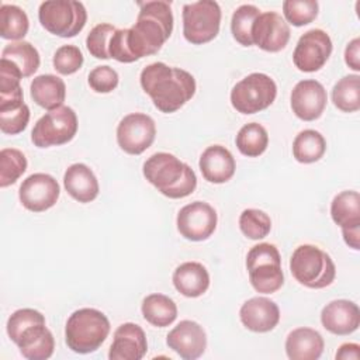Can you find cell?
Returning a JSON list of instances; mask_svg holds the SVG:
<instances>
[{"label": "cell", "mask_w": 360, "mask_h": 360, "mask_svg": "<svg viewBox=\"0 0 360 360\" xmlns=\"http://www.w3.org/2000/svg\"><path fill=\"white\" fill-rule=\"evenodd\" d=\"M139 82L143 91L152 98L153 105L165 114L180 110L193 98L197 89L191 73L165 62H153L143 68Z\"/></svg>", "instance_id": "cell-1"}, {"label": "cell", "mask_w": 360, "mask_h": 360, "mask_svg": "<svg viewBox=\"0 0 360 360\" xmlns=\"http://www.w3.org/2000/svg\"><path fill=\"white\" fill-rule=\"evenodd\" d=\"M135 24L127 31V44L135 60L155 55L170 38L173 13L169 1L153 0L139 3Z\"/></svg>", "instance_id": "cell-2"}, {"label": "cell", "mask_w": 360, "mask_h": 360, "mask_svg": "<svg viewBox=\"0 0 360 360\" xmlns=\"http://www.w3.org/2000/svg\"><path fill=\"white\" fill-rule=\"evenodd\" d=\"M142 173L160 194L169 198H184L197 187L194 170L167 152L149 156L142 166Z\"/></svg>", "instance_id": "cell-3"}, {"label": "cell", "mask_w": 360, "mask_h": 360, "mask_svg": "<svg viewBox=\"0 0 360 360\" xmlns=\"http://www.w3.org/2000/svg\"><path fill=\"white\" fill-rule=\"evenodd\" d=\"M110 329L111 325L104 312L96 308H80L66 321L65 340L72 352L87 354L105 342Z\"/></svg>", "instance_id": "cell-4"}, {"label": "cell", "mask_w": 360, "mask_h": 360, "mask_svg": "<svg viewBox=\"0 0 360 360\" xmlns=\"http://www.w3.org/2000/svg\"><path fill=\"white\" fill-rule=\"evenodd\" d=\"M290 270L300 284L315 290L330 285L336 276L332 257L315 245L295 248L290 259Z\"/></svg>", "instance_id": "cell-5"}, {"label": "cell", "mask_w": 360, "mask_h": 360, "mask_svg": "<svg viewBox=\"0 0 360 360\" xmlns=\"http://www.w3.org/2000/svg\"><path fill=\"white\" fill-rule=\"evenodd\" d=\"M246 270L252 287L260 294H273L284 284L281 256L271 243L263 242L250 248L246 256Z\"/></svg>", "instance_id": "cell-6"}, {"label": "cell", "mask_w": 360, "mask_h": 360, "mask_svg": "<svg viewBox=\"0 0 360 360\" xmlns=\"http://www.w3.org/2000/svg\"><path fill=\"white\" fill-rule=\"evenodd\" d=\"M38 18L41 25L52 35L72 38L84 28L87 11L80 1L49 0L39 4Z\"/></svg>", "instance_id": "cell-7"}, {"label": "cell", "mask_w": 360, "mask_h": 360, "mask_svg": "<svg viewBox=\"0 0 360 360\" xmlns=\"http://www.w3.org/2000/svg\"><path fill=\"white\" fill-rule=\"evenodd\" d=\"M277 96L276 82L266 73H250L231 90V104L240 114H256L270 107Z\"/></svg>", "instance_id": "cell-8"}, {"label": "cell", "mask_w": 360, "mask_h": 360, "mask_svg": "<svg viewBox=\"0 0 360 360\" xmlns=\"http://www.w3.org/2000/svg\"><path fill=\"white\" fill-rule=\"evenodd\" d=\"M183 35L193 45L212 41L221 25V7L214 0H200L183 6Z\"/></svg>", "instance_id": "cell-9"}, {"label": "cell", "mask_w": 360, "mask_h": 360, "mask_svg": "<svg viewBox=\"0 0 360 360\" xmlns=\"http://www.w3.org/2000/svg\"><path fill=\"white\" fill-rule=\"evenodd\" d=\"M77 115L73 108L60 105L45 112L31 131V141L37 148L58 146L70 142L77 132Z\"/></svg>", "instance_id": "cell-10"}, {"label": "cell", "mask_w": 360, "mask_h": 360, "mask_svg": "<svg viewBox=\"0 0 360 360\" xmlns=\"http://www.w3.org/2000/svg\"><path fill=\"white\" fill-rule=\"evenodd\" d=\"M156 125L152 117L143 112L125 115L117 127V143L128 155H141L155 141Z\"/></svg>", "instance_id": "cell-11"}, {"label": "cell", "mask_w": 360, "mask_h": 360, "mask_svg": "<svg viewBox=\"0 0 360 360\" xmlns=\"http://www.w3.org/2000/svg\"><path fill=\"white\" fill-rule=\"evenodd\" d=\"M218 217L212 205L204 201H194L180 208L176 225L179 233L191 242L208 239L217 228Z\"/></svg>", "instance_id": "cell-12"}, {"label": "cell", "mask_w": 360, "mask_h": 360, "mask_svg": "<svg viewBox=\"0 0 360 360\" xmlns=\"http://www.w3.org/2000/svg\"><path fill=\"white\" fill-rule=\"evenodd\" d=\"M330 37L319 28L302 34L292 52V62L301 72H316L323 68L332 53Z\"/></svg>", "instance_id": "cell-13"}, {"label": "cell", "mask_w": 360, "mask_h": 360, "mask_svg": "<svg viewBox=\"0 0 360 360\" xmlns=\"http://www.w3.org/2000/svg\"><path fill=\"white\" fill-rule=\"evenodd\" d=\"M60 194L55 177L48 173L30 174L20 186L18 198L24 208L32 212H42L52 208Z\"/></svg>", "instance_id": "cell-14"}, {"label": "cell", "mask_w": 360, "mask_h": 360, "mask_svg": "<svg viewBox=\"0 0 360 360\" xmlns=\"http://www.w3.org/2000/svg\"><path fill=\"white\" fill-rule=\"evenodd\" d=\"M290 27L287 21L276 11L260 13L252 27L253 45L266 52H278L290 41Z\"/></svg>", "instance_id": "cell-15"}, {"label": "cell", "mask_w": 360, "mask_h": 360, "mask_svg": "<svg viewBox=\"0 0 360 360\" xmlns=\"http://www.w3.org/2000/svg\"><path fill=\"white\" fill-rule=\"evenodd\" d=\"M328 103V94L322 83L314 79L298 82L291 91V110L302 121L318 120Z\"/></svg>", "instance_id": "cell-16"}, {"label": "cell", "mask_w": 360, "mask_h": 360, "mask_svg": "<svg viewBox=\"0 0 360 360\" xmlns=\"http://www.w3.org/2000/svg\"><path fill=\"white\" fill-rule=\"evenodd\" d=\"M169 349L184 360H195L207 349V335L204 328L195 321H180L166 336Z\"/></svg>", "instance_id": "cell-17"}, {"label": "cell", "mask_w": 360, "mask_h": 360, "mask_svg": "<svg viewBox=\"0 0 360 360\" xmlns=\"http://www.w3.org/2000/svg\"><path fill=\"white\" fill-rule=\"evenodd\" d=\"M148 352V340L143 329L132 322L120 325L114 332L110 346V360H141Z\"/></svg>", "instance_id": "cell-18"}, {"label": "cell", "mask_w": 360, "mask_h": 360, "mask_svg": "<svg viewBox=\"0 0 360 360\" xmlns=\"http://www.w3.org/2000/svg\"><path fill=\"white\" fill-rule=\"evenodd\" d=\"M239 318L246 329L264 333L273 330L280 322V309L270 298L253 297L242 304Z\"/></svg>", "instance_id": "cell-19"}, {"label": "cell", "mask_w": 360, "mask_h": 360, "mask_svg": "<svg viewBox=\"0 0 360 360\" xmlns=\"http://www.w3.org/2000/svg\"><path fill=\"white\" fill-rule=\"evenodd\" d=\"M321 323L333 335H350L360 326V309L353 301L333 300L322 308Z\"/></svg>", "instance_id": "cell-20"}, {"label": "cell", "mask_w": 360, "mask_h": 360, "mask_svg": "<svg viewBox=\"0 0 360 360\" xmlns=\"http://www.w3.org/2000/svg\"><path fill=\"white\" fill-rule=\"evenodd\" d=\"M202 177L214 184H222L232 179L236 170L233 155L222 145L208 146L198 162Z\"/></svg>", "instance_id": "cell-21"}, {"label": "cell", "mask_w": 360, "mask_h": 360, "mask_svg": "<svg viewBox=\"0 0 360 360\" xmlns=\"http://www.w3.org/2000/svg\"><path fill=\"white\" fill-rule=\"evenodd\" d=\"M63 186L68 194L82 204L96 200L100 191L96 174L84 163H73L66 169Z\"/></svg>", "instance_id": "cell-22"}, {"label": "cell", "mask_w": 360, "mask_h": 360, "mask_svg": "<svg viewBox=\"0 0 360 360\" xmlns=\"http://www.w3.org/2000/svg\"><path fill=\"white\" fill-rule=\"evenodd\" d=\"M323 347L322 335L312 328H297L285 339V353L291 360H318Z\"/></svg>", "instance_id": "cell-23"}, {"label": "cell", "mask_w": 360, "mask_h": 360, "mask_svg": "<svg viewBox=\"0 0 360 360\" xmlns=\"http://www.w3.org/2000/svg\"><path fill=\"white\" fill-rule=\"evenodd\" d=\"M174 288L187 298L201 297L210 287V273L198 262H184L173 273Z\"/></svg>", "instance_id": "cell-24"}, {"label": "cell", "mask_w": 360, "mask_h": 360, "mask_svg": "<svg viewBox=\"0 0 360 360\" xmlns=\"http://www.w3.org/2000/svg\"><path fill=\"white\" fill-rule=\"evenodd\" d=\"M15 345L27 360H46L55 350L53 335L45 323H37L25 329Z\"/></svg>", "instance_id": "cell-25"}, {"label": "cell", "mask_w": 360, "mask_h": 360, "mask_svg": "<svg viewBox=\"0 0 360 360\" xmlns=\"http://www.w3.org/2000/svg\"><path fill=\"white\" fill-rule=\"evenodd\" d=\"M30 94L35 104L49 111L63 105L66 84L55 75H39L32 79L30 84Z\"/></svg>", "instance_id": "cell-26"}, {"label": "cell", "mask_w": 360, "mask_h": 360, "mask_svg": "<svg viewBox=\"0 0 360 360\" xmlns=\"http://www.w3.org/2000/svg\"><path fill=\"white\" fill-rule=\"evenodd\" d=\"M0 59L14 66L22 77L32 76L41 63L37 48L27 41H17L6 45L1 51Z\"/></svg>", "instance_id": "cell-27"}, {"label": "cell", "mask_w": 360, "mask_h": 360, "mask_svg": "<svg viewBox=\"0 0 360 360\" xmlns=\"http://www.w3.org/2000/svg\"><path fill=\"white\" fill-rule=\"evenodd\" d=\"M330 217L340 229L360 226V195L354 190L336 194L330 202Z\"/></svg>", "instance_id": "cell-28"}, {"label": "cell", "mask_w": 360, "mask_h": 360, "mask_svg": "<svg viewBox=\"0 0 360 360\" xmlns=\"http://www.w3.org/2000/svg\"><path fill=\"white\" fill-rule=\"evenodd\" d=\"M142 315L146 322L156 328L172 325L177 318V305L165 294H149L143 298L141 305Z\"/></svg>", "instance_id": "cell-29"}, {"label": "cell", "mask_w": 360, "mask_h": 360, "mask_svg": "<svg viewBox=\"0 0 360 360\" xmlns=\"http://www.w3.org/2000/svg\"><path fill=\"white\" fill-rule=\"evenodd\" d=\"M326 152L323 135L315 129L301 131L292 142V156L300 163H315Z\"/></svg>", "instance_id": "cell-30"}, {"label": "cell", "mask_w": 360, "mask_h": 360, "mask_svg": "<svg viewBox=\"0 0 360 360\" xmlns=\"http://www.w3.org/2000/svg\"><path fill=\"white\" fill-rule=\"evenodd\" d=\"M30 28L27 13L15 6L3 3L0 7V35L4 39L22 41Z\"/></svg>", "instance_id": "cell-31"}, {"label": "cell", "mask_w": 360, "mask_h": 360, "mask_svg": "<svg viewBox=\"0 0 360 360\" xmlns=\"http://www.w3.org/2000/svg\"><path fill=\"white\" fill-rule=\"evenodd\" d=\"M238 150L248 158L260 156L269 146V134L262 124H245L235 139Z\"/></svg>", "instance_id": "cell-32"}, {"label": "cell", "mask_w": 360, "mask_h": 360, "mask_svg": "<svg viewBox=\"0 0 360 360\" xmlns=\"http://www.w3.org/2000/svg\"><path fill=\"white\" fill-rule=\"evenodd\" d=\"M332 101L343 112L360 110V76L347 75L339 79L332 89Z\"/></svg>", "instance_id": "cell-33"}, {"label": "cell", "mask_w": 360, "mask_h": 360, "mask_svg": "<svg viewBox=\"0 0 360 360\" xmlns=\"http://www.w3.org/2000/svg\"><path fill=\"white\" fill-rule=\"evenodd\" d=\"M25 155L15 148H3L0 150V187L14 184L27 170Z\"/></svg>", "instance_id": "cell-34"}, {"label": "cell", "mask_w": 360, "mask_h": 360, "mask_svg": "<svg viewBox=\"0 0 360 360\" xmlns=\"http://www.w3.org/2000/svg\"><path fill=\"white\" fill-rule=\"evenodd\" d=\"M260 10L253 4L239 6L231 18V32L232 37L243 46H252V27Z\"/></svg>", "instance_id": "cell-35"}, {"label": "cell", "mask_w": 360, "mask_h": 360, "mask_svg": "<svg viewBox=\"0 0 360 360\" xmlns=\"http://www.w3.org/2000/svg\"><path fill=\"white\" fill-rule=\"evenodd\" d=\"M239 228L246 238L259 240L270 233L271 219L262 210L248 208L243 210L242 214L239 215Z\"/></svg>", "instance_id": "cell-36"}, {"label": "cell", "mask_w": 360, "mask_h": 360, "mask_svg": "<svg viewBox=\"0 0 360 360\" xmlns=\"http://www.w3.org/2000/svg\"><path fill=\"white\" fill-rule=\"evenodd\" d=\"M318 1L315 0H285L283 1V14L287 24L302 27L318 17Z\"/></svg>", "instance_id": "cell-37"}, {"label": "cell", "mask_w": 360, "mask_h": 360, "mask_svg": "<svg viewBox=\"0 0 360 360\" xmlns=\"http://www.w3.org/2000/svg\"><path fill=\"white\" fill-rule=\"evenodd\" d=\"M115 27L108 22L97 24L90 30L86 38V48L96 59H110V39L115 32Z\"/></svg>", "instance_id": "cell-38"}, {"label": "cell", "mask_w": 360, "mask_h": 360, "mask_svg": "<svg viewBox=\"0 0 360 360\" xmlns=\"http://www.w3.org/2000/svg\"><path fill=\"white\" fill-rule=\"evenodd\" d=\"M37 323H45V316L34 308H21L14 311L7 319V335L15 343L21 333Z\"/></svg>", "instance_id": "cell-39"}, {"label": "cell", "mask_w": 360, "mask_h": 360, "mask_svg": "<svg viewBox=\"0 0 360 360\" xmlns=\"http://www.w3.org/2000/svg\"><path fill=\"white\" fill-rule=\"evenodd\" d=\"M83 53L76 45H62L53 53V68L60 75H73L83 65Z\"/></svg>", "instance_id": "cell-40"}, {"label": "cell", "mask_w": 360, "mask_h": 360, "mask_svg": "<svg viewBox=\"0 0 360 360\" xmlns=\"http://www.w3.org/2000/svg\"><path fill=\"white\" fill-rule=\"evenodd\" d=\"M30 121V107L24 103L21 107L0 111V129L7 135H17L22 132Z\"/></svg>", "instance_id": "cell-41"}, {"label": "cell", "mask_w": 360, "mask_h": 360, "mask_svg": "<svg viewBox=\"0 0 360 360\" xmlns=\"http://www.w3.org/2000/svg\"><path fill=\"white\" fill-rule=\"evenodd\" d=\"M118 73L108 65L97 66L89 73V86L96 93H111L118 86Z\"/></svg>", "instance_id": "cell-42"}, {"label": "cell", "mask_w": 360, "mask_h": 360, "mask_svg": "<svg viewBox=\"0 0 360 360\" xmlns=\"http://www.w3.org/2000/svg\"><path fill=\"white\" fill-rule=\"evenodd\" d=\"M127 31H128V28L115 30V32L112 34V37L110 39V46H108L110 58H112V59H115V60H118L121 63H132V62H135L134 56L131 55V52L128 49Z\"/></svg>", "instance_id": "cell-43"}, {"label": "cell", "mask_w": 360, "mask_h": 360, "mask_svg": "<svg viewBox=\"0 0 360 360\" xmlns=\"http://www.w3.org/2000/svg\"><path fill=\"white\" fill-rule=\"evenodd\" d=\"M345 62L354 70L360 72V38H353L345 48Z\"/></svg>", "instance_id": "cell-44"}, {"label": "cell", "mask_w": 360, "mask_h": 360, "mask_svg": "<svg viewBox=\"0 0 360 360\" xmlns=\"http://www.w3.org/2000/svg\"><path fill=\"white\" fill-rule=\"evenodd\" d=\"M336 359L359 360L360 359V346L357 343H343L336 352Z\"/></svg>", "instance_id": "cell-45"}, {"label": "cell", "mask_w": 360, "mask_h": 360, "mask_svg": "<svg viewBox=\"0 0 360 360\" xmlns=\"http://www.w3.org/2000/svg\"><path fill=\"white\" fill-rule=\"evenodd\" d=\"M342 235L349 248H352L354 250L360 249V226L342 229Z\"/></svg>", "instance_id": "cell-46"}]
</instances>
